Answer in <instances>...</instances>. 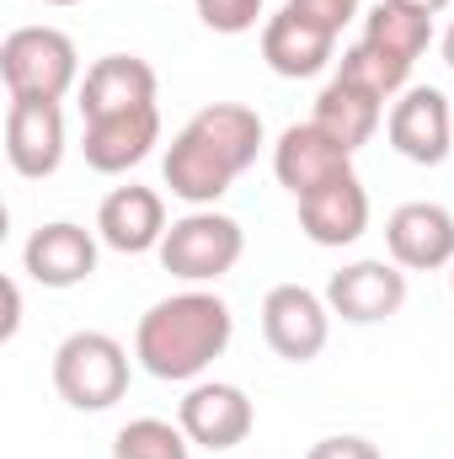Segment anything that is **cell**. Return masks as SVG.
I'll return each mask as SVG.
<instances>
[{
  "label": "cell",
  "mask_w": 454,
  "mask_h": 459,
  "mask_svg": "<svg viewBox=\"0 0 454 459\" xmlns=\"http://www.w3.org/2000/svg\"><path fill=\"white\" fill-rule=\"evenodd\" d=\"M267 128L257 108L246 102H209L188 117L166 150V187L171 198H182L188 209H214L230 193V182L257 160Z\"/></svg>",
  "instance_id": "cell-1"
},
{
  "label": "cell",
  "mask_w": 454,
  "mask_h": 459,
  "mask_svg": "<svg viewBox=\"0 0 454 459\" xmlns=\"http://www.w3.org/2000/svg\"><path fill=\"white\" fill-rule=\"evenodd\" d=\"M230 337H235V316L220 294L209 289H182L155 299L139 326H134V358L150 379H198L214 358H225Z\"/></svg>",
  "instance_id": "cell-2"
},
{
  "label": "cell",
  "mask_w": 454,
  "mask_h": 459,
  "mask_svg": "<svg viewBox=\"0 0 454 459\" xmlns=\"http://www.w3.org/2000/svg\"><path fill=\"white\" fill-rule=\"evenodd\" d=\"M0 81L27 102H65L81 86V54L59 27H16L0 43Z\"/></svg>",
  "instance_id": "cell-3"
},
{
  "label": "cell",
  "mask_w": 454,
  "mask_h": 459,
  "mask_svg": "<svg viewBox=\"0 0 454 459\" xmlns=\"http://www.w3.org/2000/svg\"><path fill=\"white\" fill-rule=\"evenodd\" d=\"M54 390L75 411H108L128 390V352L108 332H70L54 347Z\"/></svg>",
  "instance_id": "cell-4"
},
{
  "label": "cell",
  "mask_w": 454,
  "mask_h": 459,
  "mask_svg": "<svg viewBox=\"0 0 454 459\" xmlns=\"http://www.w3.org/2000/svg\"><path fill=\"white\" fill-rule=\"evenodd\" d=\"M246 251V230L220 209H188L161 240V267L182 283H220Z\"/></svg>",
  "instance_id": "cell-5"
},
{
  "label": "cell",
  "mask_w": 454,
  "mask_h": 459,
  "mask_svg": "<svg viewBox=\"0 0 454 459\" xmlns=\"http://www.w3.org/2000/svg\"><path fill=\"white\" fill-rule=\"evenodd\" d=\"M262 337L278 358L289 363H310L327 352V337H332V305L327 294L305 289V283H278L267 289L262 299Z\"/></svg>",
  "instance_id": "cell-6"
},
{
  "label": "cell",
  "mask_w": 454,
  "mask_h": 459,
  "mask_svg": "<svg viewBox=\"0 0 454 459\" xmlns=\"http://www.w3.org/2000/svg\"><path fill=\"white\" fill-rule=\"evenodd\" d=\"M177 422L182 433L193 438V449H209V455H225L235 444L251 438L257 428V411H251V395L240 385H225V379H198L182 406H177Z\"/></svg>",
  "instance_id": "cell-7"
},
{
  "label": "cell",
  "mask_w": 454,
  "mask_h": 459,
  "mask_svg": "<svg viewBox=\"0 0 454 459\" xmlns=\"http://www.w3.org/2000/svg\"><path fill=\"white\" fill-rule=\"evenodd\" d=\"M390 150L406 155L412 166H439L454 150V102L439 86H406L385 117Z\"/></svg>",
  "instance_id": "cell-8"
},
{
  "label": "cell",
  "mask_w": 454,
  "mask_h": 459,
  "mask_svg": "<svg viewBox=\"0 0 454 459\" xmlns=\"http://www.w3.org/2000/svg\"><path fill=\"white\" fill-rule=\"evenodd\" d=\"M327 305L347 326H380L406 305V267L385 262V256H363L332 273L327 283Z\"/></svg>",
  "instance_id": "cell-9"
},
{
  "label": "cell",
  "mask_w": 454,
  "mask_h": 459,
  "mask_svg": "<svg viewBox=\"0 0 454 459\" xmlns=\"http://www.w3.org/2000/svg\"><path fill=\"white\" fill-rule=\"evenodd\" d=\"M5 160L27 182L54 177L59 160H65V108L11 97V108H5Z\"/></svg>",
  "instance_id": "cell-10"
},
{
  "label": "cell",
  "mask_w": 454,
  "mask_h": 459,
  "mask_svg": "<svg viewBox=\"0 0 454 459\" xmlns=\"http://www.w3.org/2000/svg\"><path fill=\"white\" fill-rule=\"evenodd\" d=\"M385 251L396 267L406 273H439L454 267V214L444 204H401L390 220H385Z\"/></svg>",
  "instance_id": "cell-11"
},
{
  "label": "cell",
  "mask_w": 454,
  "mask_h": 459,
  "mask_svg": "<svg viewBox=\"0 0 454 459\" xmlns=\"http://www.w3.org/2000/svg\"><path fill=\"white\" fill-rule=\"evenodd\" d=\"M353 171V155L342 150L332 134H321L316 123H289L273 144V177L294 193V204L327 182H337Z\"/></svg>",
  "instance_id": "cell-12"
},
{
  "label": "cell",
  "mask_w": 454,
  "mask_h": 459,
  "mask_svg": "<svg viewBox=\"0 0 454 459\" xmlns=\"http://www.w3.org/2000/svg\"><path fill=\"white\" fill-rule=\"evenodd\" d=\"M97 240L86 225H70V220H54V225L32 230L27 246H22V267L32 283L43 289H75L97 273Z\"/></svg>",
  "instance_id": "cell-13"
},
{
  "label": "cell",
  "mask_w": 454,
  "mask_h": 459,
  "mask_svg": "<svg viewBox=\"0 0 454 459\" xmlns=\"http://www.w3.org/2000/svg\"><path fill=\"white\" fill-rule=\"evenodd\" d=\"M155 144H161V108L150 102V108H128V113H113V117H92L86 123V139H81V155H86L92 171L123 177Z\"/></svg>",
  "instance_id": "cell-14"
},
{
  "label": "cell",
  "mask_w": 454,
  "mask_h": 459,
  "mask_svg": "<svg viewBox=\"0 0 454 459\" xmlns=\"http://www.w3.org/2000/svg\"><path fill=\"white\" fill-rule=\"evenodd\" d=\"M166 230H171L166 225V198H161L155 187H139V182L113 187V193L102 198V209H97V235H102V246H113L123 256L161 251Z\"/></svg>",
  "instance_id": "cell-15"
},
{
  "label": "cell",
  "mask_w": 454,
  "mask_h": 459,
  "mask_svg": "<svg viewBox=\"0 0 454 459\" xmlns=\"http://www.w3.org/2000/svg\"><path fill=\"white\" fill-rule=\"evenodd\" d=\"M262 59L284 81H310L337 59V32H327V27H316V22H305L300 11L284 5L278 16L262 22Z\"/></svg>",
  "instance_id": "cell-16"
},
{
  "label": "cell",
  "mask_w": 454,
  "mask_h": 459,
  "mask_svg": "<svg viewBox=\"0 0 454 459\" xmlns=\"http://www.w3.org/2000/svg\"><path fill=\"white\" fill-rule=\"evenodd\" d=\"M155 70L150 59L139 54H102L86 81H81V117H113V113H128V108H150L155 102Z\"/></svg>",
  "instance_id": "cell-17"
},
{
  "label": "cell",
  "mask_w": 454,
  "mask_h": 459,
  "mask_svg": "<svg viewBox=\"0 0 454 459\" xmlns=\"http://www.w3.org/2000/svg\"><path fill=\"white\" fill-rule=\"evenodd\" d=\"M300 230L316 246H353L369 230V193H363V182L347 171L337 182L305 193L300 198Z\"/></svg>",
  "instance_id": "cell-18"
},
{
  "label": "cell",
  "mask_w": 454,
  "mask_h": 459,
  "mask_svg": "<svg viewBox=\"0 0 454 459\" xmlns=\"http://www.w3.org/2000/svg\"><path fill=\"white\" fill-rule=\"evenodd\" d=\"M380 117H385V97L363 91V86H358V81H347V75H332V81L321 86V97H316L310 123H316L321 134H332L342 150L353 155L358 144H369V139H374Z\"/></svg>",
  "instance_id": "cell-19"
},
{
  "label": "cell",
  "mask_w": 454,
  "mask_h": 459,
  "mask_svg": "<svg viewBox=\"0 0 454 459\" xmlns=\"http://www.w3.org/2000/svg\"><path fill=\"white\" fill-rule=\"evenodd\" d=\"M363 43H374L380 54L401 59V65H417L433 43V16L401 5V0H380L369 16H363Z\"/></svg>",
  "instance_id": "cell-20"
},
{
  "label": "cell",
  "mask_w": 454,
  "mask_h": 459,
  "mask_svg": "<svg viewBox=\"0 0 454 459\" xmlns=\"http://www.w3.org/2000/svg\"><path fill=\"white\" fill-rule=\"evenodd\" d=\"M113 459H193V438L182 433V422H166V417H134V422L118 428Z\"/></svg>",
  "instance_id": "cell-21"
},
{
  "label": "cell",
  "mask_w": 454,
  "mask_h": 459,
  "mask_svg": "<svg viewBox=\"0 0 454 459\" xmlns=\"http://www.w3.org/2000/svg\"><path fill=\"white\" fill-rule=\"evenodd\" d=\"M337 75H347V81H358L363 91H374V97H401L406 91V81H412V65H401V59H390V54H380L374 43H353V48H342L337 59Z\"/></svg>",
  "instance_id": "cell-22"
},
{
  "label": "cell",
  "mask_w": 454,
  "mask_h": 459,
  "mask_svg": "<svg viewBox=\"0 0 454 459\" xmlns=\"http://www.w3.org/2000/svg\"><path fill=\"white\" fill-rule=\"evenodd\" d=\"M198 5V22L220 38H240L262 22V0H193Z\"/></svg>",
  "instance_id": "cell-23"
},
{
  "label": "cell",
  "mask_w": 454,
  "mask_h": 459,
  "mask_svg": "<svg viewBox=\"0 0 454 459\" xmlns=\"http://www.w3.org/2000/svg\"><path fill=\"white\" fill-rule=\"evenodd\" d=\"M289 11H300L305 22H316V27L342 38V27L358 16V0H289Z\"/></svg>",
  "instance_id": "cell-24"
},
{
  "label": "cell",
  "mask_w": 454,
  "mask_h": 459,
  "mask_svg": "<svg viewBox=\"0 0 454 459\" xmlns=\"http://www.w3.org/2000/svg\"><path fill=\"white\" fill-rule=\"evenodd\" d=\"M305 459H385L369 438H358V433H332V438H321V444H310V455Z\"/></svg>",
  "instance_id": "cell-25"
},
{
  "label": "cell",
  "mask_w": 454,
  "mask_h": 459,
  "mask_svg": "<svg viewBox=\"0 0 454 459\" xmlns=\"http://www.w3.org/2000/svg\"><path fill=\"white\" fill-rule=\"evenodd\" d=\"M16 326H22V289H16V283H5V326H0V337L11 342V337H16Z\"/></svg>",
  "instance_id": "cell-26"
},
{
  "label": "cell",
  "mask_w": 454,
  "mask_h": 459,
  "mask_svg": "<svg viewBox=\"0 0 454 459\" xmlns=\"http://www.w3.org/2000/svg\"><path fill=\"white\" fill-rule=\"evenodd\" d=\"M401 5H412V11H423V16H439L450 0H401Z\"/></svg>",
  "instance_id": "cell-27"
},
{
  "label": "cell",
  "mask_w": 454,
  "mask_h": 459,
  "mask_svg": "<svg viewBox=\"0 0 454 459\" xmlns=\"http://www.w3.org/2000/svg\"><path fill=\"white\" fill-rule=\"evenodd\" d=\"M444 65H450V70H454V27H450V32H444Z\"/></svg>",
  "instance_id": "cell-28"
},
{
  "label": "cell",
  "mask_w": 454,
  "mask_h": 459,
  "mask_svg": "<svg viewBox=\"0 0 454 459\" xmlns=\"http://www.w3.org/2000/svg\"><path fill=\"white\" fill-rule=\"evenodd\" d=\"M43 5H81V0H43Z\"/></svg>",
  "instance_id": "cell-29"
}]
</instances>
